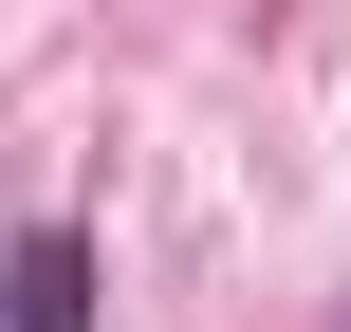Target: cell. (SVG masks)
<instances>
[{"label":"cell","mask_w":351,"mask_h":332,"mask_svg":"<svg viewBox=\"0 0 351 332\" xmlns=\"http://www.w3.org/2000/svg\"><path fill=\"white\" fill-rule=\"evenodd\" d=\"M19 332H74V259H56V240L19 259Z\"/></svg>","instance_id":"obj_1"}]
</instances>
